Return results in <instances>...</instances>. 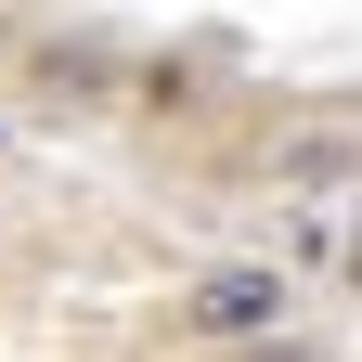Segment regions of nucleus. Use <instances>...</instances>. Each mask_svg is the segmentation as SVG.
Segmentation results:
<instances>
[{
	"label": "nucleus",
	"instance_id": "7ed1b4c3",
	"mask_svg": "<svg viewBox=\"0 0 362 362\" xmlns=\"http://www.w3.org/2000/svg\"><path fill=\"white\" fill-rule=\"evenodd\" d=\"M349 285H362V233H349Z\"/></svg>",
	"mask_w": 362,
	"mask_h": 362
},
{
	"label": "nucleus",
	"instance_id": "f257e3e1",
	"mask_svg": "<svg viewBox=\"0 0 362 362\" xmlns=\"http://www.w3.org/2000/svg\"><path fill=\"white\" fill-rule=\"evenodd\" d=\"M285 272H272V259H220L207 272V285L194 298H181V337H194V349H259V337H285Z\"/></svg>",
	"mask_w": 362,
	"mask_h": 362
},
{
	"label": "nucleus",
	"instance_id": "f03ea898",
	"mask_svg": "<svg viewBox=\"0 0 362 362\" xmlns=\"http://www.w3.org/2000/svg\"><path fill=\"white\" fill-rule=\"evenodd\" d=\"M259 362H324V349H310V337H285V349H272V337H259Z\"/></svg>",
	"mask_w": 362,
	"mask_h": 362
}]
</instances>
